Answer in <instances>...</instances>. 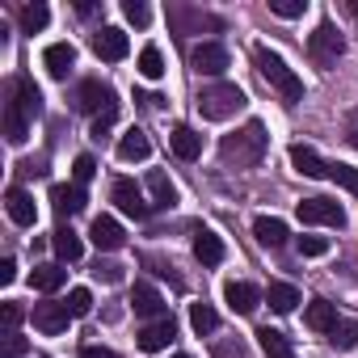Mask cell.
<instances>
[{
  "mask_svg": "<svg viewBox=\"0 0 358 358\" xmlns=\"http://www.w3.org/2000/svg\"><path fill=\"white\" fill-rule=\"evenodd\" d=\"M64 303H68V308H72V316H76V320H80V316H89V312H93V295H89V287H72V291H68V299H64Z\"/></svg>",
  "mask_w": 358,
  "mask_h": 358,
  "instance_id": "cell-38",
  "label": "cell"
},
{
  "mask_svg": "<svg viewBox=\"0 0 358 358\" xmlns=\"http://www.w3.org/2000/svg\"><path fill=\"white\" fill-rule=\"evenodd\" d=\"M9 97L22 106V114H26L30 122L43 114V93H38V85H34L30 76H13V80H9Z\"/></svg>",
  "mask_w": 358,
  "mask_h": 358,
  "instance_id": "cell-14",
  "label": "cell"
},
{
  "mask_svg": "<svg viewBox=\"0 0 358 358\" xmlns=\"http://www.w3.org/2000/svg\"><path fill=\"white\" fill-rule=\"evenodd\" d=\"M72 64H76V47H72V43H51V47L43 51V68L51 72V80H68Z\"/></svg>",
  "mask_w": 358,
  "mask_h": 358,
  "instance_id": "cell-16",
  "label": "cell"
},
{
  "mask_svg": "<svg viewBox=\"0 0 358 358\" xmlns=\"http://www.w3.org/2000/svg\"><path fill=\"white\" fill-rule=\"evenodd\" d=\"M89 241L97 245V253H118L127 245V232H122V224L114 215H97L93 228H89Z\"/></svg>",
  "mask_w": 358,
  "mask_h": 358,
  "instance_id": "cell-10",
  "label": "cell"
},
{
  "mask_svg": "<svg viewBox=\"0 0 358 358\" xmlns=\"http://www.w3.org/2000/svg\"><path fill=\"white\" fill-rule=\"evenodd\" d=\"M350 9H354V17H358V0H354V5H350Z\"/></svg>",
  "mask_w": 358,
  "mask_h": 358,
  "instance_id": "cell-50",
  "label": "cell"
},
{
  "mask_svg": "<svg viewBox=\"0 0 358 358\" xmlns=\"http://www.w3.org/2000/svg\"><path fill=\"white\" fill-rule=\"evenodd\" d=\"M51 203H55V215H76V211H85V190L80 186H51Z\"/></svg>",
  "mask_w": 358,
  "mask_h": 358,
  "instance_id": "cell-25",
  "label": "cell"
},
{
  "mask_svg": "<svg viewBox=\"0 0 358 358\" xmlns=\"http://www.w3.org/2000/svg\"><path fill=\"white\" fill-rule=\"evenodd\" d=\"M299 224H324V228H345V211L333 199H303L299 203Z\"/></svg>",
  "mask_w": 358,
  "mask_h": 358,
  "instance_id": "cell-7",
  "label": "cell"
},
{
  "mask_svg": "<svg viewBox=\"0 0 358 358\" xmlns=\"http://www.w3.org/2000/svg\"><path fill=\"white\" fill-rule=\"evenodd\" d=\"M148 156H152V139L139 127H127L118 139V160H148Z\"/></svg>",
  "mask_w": 358,
  "mask_h": 358,
  "instance_id": "cell-20",
  "label": "cell"
},
{
  "mask_svg": "<svg viewBox=\"0 0 358 358\" xmlns=\"http://www.w3.org/2000/svg\"><path fill=\"white\" fill-rule=\"evenodd\" d=\"M270 13L274 17H287V22L291 17H303L308 13V0H270Z\"/></svg>",
  "mask_w": 358,
  "mask_h": 358,
  "instance_id": "cell-39",
  "label": "cell"
},
{
  "mask_svg": "<svg viewBox=\"0 0 358 358\" xmlns=\"http://www.w3.org/2000/svg\"><path fill=\"white\" fill-rule=\"evenodd\" d=\"M76 110L80 114H106V110H114V93H110V85H101V80H80V89H76Z\"/></svg>",
  "mask_w": 358,
  "mask_h": 358,
  "instance_id": "cell-9",
  "label": "cell"
},
{
  "mask_svg": "<svg viewBox=\"0 0 358 358\" xmlns=\"http://www.w3.org/2000/svg\"><path fill=\"white\" fill-rule=\"evenodd\" d=\"M17 22H22V30H26V34H38V30H43V26L51 22V9L43 5V0H34V5H22Z\"/></svg>",
  "mask_w": 358,
  "mask_h": 358,
  "instance_id": "cell-32",
  "label": "cell"
},
{
  "mask_svg": "<svg viewBox=\"0 0 358 358\" xmlns=\"http://www.w3.org/2000/svg\"><path fill=\"white\" fill-rule=\"evenodd\" d=\"M215 358H245V341H241V337L220 341V345H215Z\"/></svg>",
  "mask_w": 358,
  "mask_h": 358,
  "instance_id": "cell-45",
  "label": "cell"
},
{
  "mask_svg": "<svg viewBox=\"0 0 358 358\" xmlns=\"http://www.w3.org/2000/svg\"><path fill=\"white\" fill-rule=\"evenodd\" d=\"M224 299H228V308H232V312L249 316V312L262 303V291H257L253 282H228V287H224Z\"/></svg>",
  "mask_w": 358,
  "mask_h": 358,
  "instance_id": "cell-19",
  "label": "cell"
},
{
  "mask_svg": "<svg viewBox=\"0 0 358 358\" xmlns=\"http://www.w3.org/2000/svg\"><path fill=\"white\" fill-rule=\"evenodd\" d=\"M173 358H190V354H173Z\"/></svg>",
  "mask_w": 358,
  "mask_h": 358,
  "instance_id": "cell-51",
  "label": "cell"
},
{
  "mask_svg": "<svg viewBox=\"0 0 358 358\" xmlns=\"http://www.w3.org/2000/svg\"><path fill=\"white\" fill-rule=\"evenodd\" d=\"M30 282H34V291H43V295H51V291H59V287L68 282V270H64V266H34V274H30Z\"/></svg>",
  "mask_w": 358,
  "mask_h": 358,
  "instance_id": "cell-30",
  "label": "cell"
},
{
  "mask_svg": "<svg viewBox=\"0 0 358 358\" xmlns=\"http://www.w3.org/2000/svg\"><path fill=\"white\" fill-rule=\"evenodd\" d=\"M190 324H194L199 337H207V333L220 329V312H215L211 303H190Z\"/></svg>",
  "mask_w": 358,
  "mask_h": 358,
  "instance_id": "cell-33",
  "label": "cell"
},
{
  "mask_svg": "<svg viewBox=\"0 0 358 358\" xmlns=\"http://www.w3.org/2000/svg\"><path fill=\"white\" fill-rule=\"evenodd\" d=\"M5 211H9V220H13L17 228H34V220H38V207H34V199H30L22 186H13V190L5 194Z\"/></svg>",
  "mask_w": 358,
  "mask_h": 358,
  "instance_id": "cell-17",
  "label": "cell"
},
{
  "mask_svg": "<svg viewBox=\"0 0 358 358\" xmlns=\"http://www.w3.org/2000/svg\"><path fill=\"white\" fill-rule=\"evenodd\" d=\"M34 329L38 333H47V337H55V333H64L76 316H72V308L68 303H55V299H43V303H34Z\"/></svg>",
  "mask_w": 358,
  "mask_h": 358,
  "instance_id": "cell-8",
  "label": "cell"
},
{
  "mask_svg": "<svg viewBox=\"0 0 358 358\" xmlns=\"http://www.w3.org/2000/svg\"><path fill=\"white\" fill-rule=\"evenodd\" d=\"M220 156H224V164H236V169L262 164V156H266V127H262V122H245L241 131L224 135Z\"/></svg>",
  "mask_w": 358,
  "mask_h": 358,
  "instance_id": "cell-2",
  "label": "cell"
},
{
  "mask_svg": "<svg viewBox=\"0 0 358 358\" xmlns=\"http://www.w3.org/2000/svg\"><path fill=\"white\" fill-rule=\"evenodd\" d=\"M148 194H152V207H173L177 203V190H173V182H169V177L160 173V169H152L148 173Z\"/></svg>",
  "mask_w": 358,
  "mask_h": 358,
  "instance_id": "cell-29",
  "label": "cell"
},
{
  "mask_svg": "<svg viewBox=\"0 0 358 358\" xmlns=\"http://www.w3.org/2000/svg\"><path fill=\"white\" fill-rule=\"evenodd\" d=\"M228 47L224 43H199L194 51H190V68L199 72V76H224L228 72Z\"/></svg>",
  "mask_w": 358,
  "mask_h": 358,
  "instance_id": "cell-6",
  "label": "cell"
},
{
  "mask_svg": "<svg viewBox=\"0 0 358 358\" xmlns=\"http://www.w3.org/2000/svg\"><path fill=\"white\" fill-rule=\"evenodd\" d=\"M253 236H257L266 249H278V245H287L291 232H287L282 220H274V215H257V220H253Z\"/></svg>",
  "mask_w": 358,
  "mask_h": 358,
  "instance_id": "cell-23",
  "label": "cell"
},
{
  "mask_svg": "<svg viewBox=\"0 0 358 358\" xmlns=\"http://www.w3.org/2000/svg\"><path fill=\"white\" fill-rule=\"evenodd\" d=\"M122 13H127V22H131V26H148V22H152V9H148V5H139V0H127Z\"/></svg>",
  "mask_w": 358,
  "mask_h": 358,
  "instance_id": "cell-41",
  "label": "cell"
},
{
  "mask_svg": "<svg viewBox=\"0 0 358 358\" xmlns=\"http://www.w3.org/2000/svg\"><path fill=\"white\" fill-rule=\"evenodd\" d=\"M93 173H97V160H93L89 152H80V156L72 160V186H80V190H85V186L93 182Z\"/></svg>",
  "mask_w": 358,
  "mask_h": 358,
  "instance_id": "cell-37",
  "label": "cell"
},
{
  "mask_svg": "<svg viewBox=\"0 0 358 358\" xmlns=\"http://www.w3.org/2000/svg\"><path fill=\"white\" fill-rule=\"evenodd\" d=\"M253 64H257L262 80H266L287 106H299V101H303V80L295 76V68H291L278 51H270L266 43H257V47H253Z\"/></svg>",
  "mask_w": 358,
  "mask_h": 358,
  "instance_id": "cell-1",
  "label": "cell"
},
{
  "mask_svg": "<svg viewBox=\"0 0 358 358\" xmlns=\"http://www.w3.org/2000/svg\"><path fill=\"white\" fill-rule=\"evenodd\" d=\"M350 139H354V148H358V122H354V131H350Z\"/></svg>",
  "mask_w": 358,
  "mask_h": 358,
  "instance_id": "cell-49",
  "label": "cell"
},
{
  "mask_svg": "<svg viewBox=\"0 0 358 358\" xmlns=\"http://www.w3.org/2000/svg\"><path fill=\"white\" fill-rule=\"evenodd\" d=\"M266 303H270L274 312H295L299 287H291V282H270V287H266Z\"/></svg>",
  "mask_w": 358,
  "mask_h": 358,
  "instance_id": "cell-31",
  "label": "cell"
},
{
  "mask_svg": "<svg viewBox=\"0 0 358 358\" xmlns=\"http://www.w3.org/2000/svg\"><path fill=\"white\" fill-rule=\"evenodd\" d=\"M303 320H308V329H316V333H333V329H337V308H333L329 299H312L308 312H303Z\"/></svg>",
  "mask_w": 358,
  "mask_h": 358,
  "instance_id": "cell-24",
  "label": "cell"
},
{
  "mask_svg": "<svg viewBox=\"0 0 358 358\" xmlns=\"http://www.w3.org/2000/svg\"><path fill=\"white\" fill-rule=\"evenodd\" d=\"M194 257H199L203 266H220V262H224V241H220L211 228H203V232L194 236Z\"/></svg>",
  "mask_w": 358,
  "mask_h": 358,
  "instance_id": "cell-27",
  "label": "cell"
},
{
  "mask_svg": "<svg viewBox=\"0 0 358 358\" xmlns=\"http://www.w3.org/2000/svg\"><path fill=\"white\" fill-rule=\"evenodd\" d=\"M131 308H135V316H148V320H160V316H169L164 312V299H160V291L152 287V282H135L131 287Z\"/></svg>",
  "mask_w": 358,
  "mask_h": 358,
  "instance_id": "cell-15",
  "label": "cell"
},
{
  "mask_svg": "<svg viewBox=\"0 0 358 358\" xmlns=\"http://www.w3.org/2000/svg\"><path fill=\"white\" fill-rule=\"evenodd\" d=\"M93 51H97L101 59H110V64H118V59H127V51H131V43H127V34H122L118 26H101V30L93 34Z\"/></svg>",
  "mask_w": 358,
  "mask_h": 358,
  "instance_id": "cell-13",
  "label": "cell"
},
{
  "mask_svg": "<svg viewBox=\"0 0 358 358\" xmlns=\"http://www.w3.org/2000/svg\"><path fill=\"white\" fill-rule=\"evenodd\" d=\"M299 253L303 257H324L329 253V241L324 236H299Z\"/></svg>",
  "mask_w": 358,
  "mask_h": 358,
  "instance_id": "cell-42",
  "label": "cell"
},
{
  "mask_svg": "<svg viewBox=\"0 0 358 358\" xmlns=\"http://www.w3.org/2000/svg\"><path fill=\"white\" fill-rule=\"evenodd\" d=\"M308 51H312V59H316L320 68H329V64H337V55L345 51V38H341V30H337L333 22H320L316 34L308 38Z\"/></svg>",
  "mask_w": 358,
  "mask_h": 358,
  "instance_id": "cell-4",
  "label": "cell"
},
{
  "mask_svg": "<svg viewBox=\"0 0 358 358\" xmlns=\"http://www.w3.org/2000/svg\"><path fill=\"white\" fill-rule=\"evenodd\" d=\"M26 350H30V341H26L22 333H5V354H9V358H22Z\"/></svg>",
  "mask_w": 358,
  "mask_h": 358,
  "instance_id": "cell-44",
  "label": "cell"
},
{
  "mask_svg": "<svg viewBox=\"0 0 358 358\" xmlns=\"http://www.w3.org/2000/svg\"><path fill=\"white\" fill-rule=\"evenodd\" d=\"M169 22L177 26V34H199V30H220V26H224L220 17L199 13V9H182V5H173V9H169Z\"/></svg>",
  "mask_w": 358,
  "mask_h": 358,
  "instance_id": "cell-12",
  "label": "cell"
},
{
  "mask_svg": "<svg viewBox=\"0 0 358 358\" xmlns=\"http://www.w3.org/2000/svg\"><path fill=\"white\" fill-rule=\"evenodd\" d=\"M26 135H30V118H26L22 106L5 93V139H9V143H26Z\"/></svg>",
  "mask_w": 358,
  "mask_h": 358,
  "instance_id": "cell-22",
  "label": "cell"
},
{
  "mask_svg": "<svg viewBox=\"0 0 358 358\" xmlns=\"http://www.w3.org/2000/svg\"><path fill=\"white\" fill-rule=\"evenodd\" d=\"M93 274H97L101 282H110V287H114V282H122V266H114V262H97V270H93Z\"/></svg>",
  "mask_w": 358,
  "mask_h": 358,
  "instance_id": "cell-43",
  "label": "cell"
},
{
  "mask_svg": "<svg viewBox=\"0 0 358 358\" xmlns=\"http://www.w3.org/2000/svg\"><path fill=\"white\" fill-rule=\"evenodd\" d=\"M22 316H26V308H22L17 299H5V308H0V320H5V333H17Z\"/></svg>",
  "mask_w": 358,
  "mask_h": 358,
  "instance_id": "cell-40",
  "label": "cell"
},
{
  "mask_svg": "<svg viewBox=\"0 0 358 358\" xmlns=\"http://www.w3.org/2000/svg\"><path fill=\"white\" fill-rule=\"evenodd\" d=\"M139 76H143V80H160V76H164V55H160V47L148 43V47L139 51Z\"/></svg>",
  "mask_w": 358,
  "mask_h": 358,
  "instance_id": "cell-34",
  "label": "cell"
},
{
  "mask_svg": "<svg viewBox=\"0 0 358 358\" xmlns=\"http://www.w3.org/2000/svg\"><path fill=\"white\" fill-rule=\"evenodd\" d=\"M169 148H173V156L177 160H199L203 156V135L194 131V127H173V135H169Z\"/></svg>",
  "mask_w": 358,
  "mask_h": 358,
  "instance_id": "cell-18",
  "label": "cell"
},
{
  "mask_svg": "<svg viewBox=\"0 0 358 358\" xmlns=\"http://www.w3.org/2000/svg\"><path fill=\"white\" fill-rule=\"evenodd\" d=\"M51 249H55L59 262H80V253H85V245H80V236L72 228H55L51 232Z\"/></svg>",
  "mask_w": 358,
  "mask_h": 358,
  "instance_id": "cell-26",
  "label": "cell"
},
{
  "mask_svg": "<svg viewBox=\"0 0 358 358\" xmlns=\"http://www.w3.org/2000/svg\"><path fill=\"white\" fill-rule=\"evenodd\" d=\"M13 278H17V262H13V257H0V282L9 287Z\"/></svg>",
  "mask_w": 358,
  "mask_h": 358,
  "instance_id": "cell-46",
  "label": "cell"
},
{
  "mask_svg": "<svg viewBox=\"0 0 358 358\" xmlns=\"http://www.w3.org/2000/svg\"><path fill=\"white\" fill-rule=\"evenodd\" d=\"M329 341L337 350H354L358 345V320H337V329L329 333Z\"/></svg>",
  "mask_w": 358,
  "mask_h": 358,
  "instance_id": "cell-36",
  "label": "cell"
},
{
  "mask_svg": "<svg viewBox=\"0 0 358 358\" xmlns=\"http://www.w3.org/2000/svg\"><path fill=\"white\" fill-rule=\"evenodd\" d=\"M110 199H114V207H118L122 215H131V220H148V215H152V203L143 199V190L131 182V177H118V182L110 186Z\"/></svg>",
  "mask_w": 358,
  "mask_h": 358,
  "instance_id": "cell-5",
  "label": "cell"
},
{
  "mask_svg": "<svg viewBox=\"0 0 358 358\" xmlns=\"http://www.w3.org/2000/svg\"><path fill=\"white\" fill-rule=\"evenodd\" d=\"M241 110H245L241 85L220 80V85H211V89L199 93V114H203L207 122H224V118H232V114H241Z\"/></svg>",
  "mask_w": 358,
  "mask_h": 358,
  "instance_id": "cell-3",
  "label": "cell"
},
{
  "mask_svg": "<svg viewBox=\"0 0 358 358\" xmlns=\"http://www.w3.org/2000/svg\"><path fill=\"white\" fill-rule=\"evenodd\" d=\"M257 345L266 350V358H291L295 354V345H291V337L287 333H278V329H257Z\"/></svg>",
  "mask_w": 358,
  "mask_h": 358,
  "instance_id": "cell-28",
  "label": "cell"
},
{
  "mask_svg": "<svg viewBox=\"0 0 358 358\" xmlns=\"http://www.w3.org/2000/svg\"><path fill=\"white\" fill-rule=\"evenodd\" d=\"M80 358H118V354H114L110 345H85V350H80Z\"/></svg>",
  "mask_w": 358,
  "mask_h": 358,
  "instance_id": "cell-47",
  "label": "cell"
},
{
  "mask_svg": "<svg viewBox=\"0 0 358 358\" xmlns=\"http://www.w3.org/2000/svg\"><path fill=\"white\" fill-rule=\"evenodd\" d=\"M329 182H337L341 190H350V194L358 199V169H354V164H337V160H333V164H329Z\"/></svg>",
  "mask_w": 358,
  "mask_h": 358,
  "instance_id": "cell-35",
  "label": "cell"
},
{
  "mask_svg": "<svg viewBox=\"0 0 358 358\" xmlns=\"http://www.w3.org/2000/svg\"><path fill=\"white\" fill-rule=\"evenodd\" d=\"M173 337H177L173 316H160V320H152V324L139 329V350H143V354H160V350H169Z\"/></svg>",
  "mask_w": 358,
  "mask_h": 358,
  "instance_id": "cell-11",
  "label": "cell"
},
{
  "mask_svg": "<svg viewBox=\"0 0 358 358\" xmlns=\"http://www.w3.org/2000/svg\"><path fill=\"white\" fill-rule=\"evenodd\" d=\"M114 114H118V106H114V110H106V114H101V118L93 122V135H101V131H110V127H114Z\"/></svg>",
  "mask_w": 358,
  "mask_h": 358,
  "instance_id": "cell-48",
  "label": "cell"
},
{
  "mask_svg": "<svg viewBox=\"0 0 358 358\" xmlns=\"http://www.w3.org/2000/svg\"><path fill=\"white\" fill-rule=\"evenodd\" d=\"M291 164H295V173H303V177H329V164H324L320 152L308 148V143H295V148H291Z\"/></svg>",
  "mask_w": 358,
  "mask_h": 358,
  "instance_id": "cell-21",
  "label": "cell"
}]
</instances>
